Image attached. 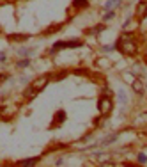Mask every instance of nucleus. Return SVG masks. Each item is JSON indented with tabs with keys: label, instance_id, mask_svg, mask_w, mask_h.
<instances>
[{
	"label": "nucleus",
	"instance_id": "12",
	"mask_svg": "<svg viewBox=\"0 0 147 167\" xmlns=\"http://www.w3.org/2000/svg\"><path fill=\"white\" fill-rule=\"evenodd\" d=\"M89 0H73V4H71V7L73 9H78V11H82V9H89Z\"/></svg>",
	"mask_w": 147,
	"mask_h": 167
},
{
	"label": "nucleus",
	"instance_id": "23",
	"mask_svg": "<svg viewBox=\"0 0 147 167\" xmlns=\"http://www.w3.org/2000/svg\"><path fill=\"white\" fill-rule=\"evenodd\" d=\"M73 73H75V75H78V77H87L89 73V69H73Z\"/></svg>",
	"mask_w": 147,
	"mask_h": 167
},
{
	"label": "nucleus",
	"instance_id": "9",
	"mask_svg": "<svg viewBox=\"0 0 147 167\" xmlns=\"http://www.w3.org/2000/svg\"><path fill=\"white\" fill-rule=\"evenodd\" d=\"M39 160H41V156H32V158H25V160L14 162V165L16 167H32V165H37Z\"/></svg>",
	"mask_w": 147,
	"mask_h": 167
},
{
	"label": "nucleus",
	"instance_id": "4",
	"mask_svg": "<svg viewBox=\"0 0 147 167\" xmlns=\"http://www.w3.org/2000/svg\"><path fill=\"white\" fill-rule=\"evenodd\" d=\"M18 109H20L18 103H4V105L0 107V117L4 121H9V119H12V117L16 116Z\"/></svg>",
	"mask_w": 147,
	"mask_h": 167
},
{
	"label": "nucleus",
	"instance_id": "26",
	"mask_svg": "<svg viewBox=\"0 0 147 167\" xmlns=\"http://www.w3.org/2000/svg\"><path fill=\"white\" fill-rule=\"evenodd\" d=\"M0 62H2V64H6V62H7V55H6V52H0Z\"/></svg>",
	"mask_w": 147,
	"mask_h": 167
},
{
	"label": "nucleus",
	"instance_id": "22",
	"mask_svg": "<svg viewBox=\"0 0 147 167\" xmlns=\"http://www.w3.org/2000/svg\"><path fill=\"white\" fill-rule=\"evenodd\" d=\"M136 160H138V164H140V165H145V164H147V155H145V153H138Z\"/></svg>",
	"mask_w": 147,
	"mask_h": 167
},
{
	"label": "nucleus",
	"instance_id": "25",
	"mask_svg": "<svg viewBox=\"0 0 147 167\" xmlns=\"http://www.w3.org/2000/svg\"><path fill=\"white\" fill-rule=\"evenodd\" d=\"M9 78H11V75H9V73H0V84H2V82H7Z\"/></svg>",
	"mask_w": 147,
	"mask_h": 167
},
{
	"label": "nucleus",
	"instance_id": "19",
	"mask_svg": "<svg viewBox=\"0 0 147 167\" xmlns=\"http://www.w3.org/2000/svg\"><path fill=\"white\" fill-rule=\"evenodd\" d=\"M101 20H103V23H108V22H112V20H115V9L108 11V13H106V14H105L103 18H101Z\"/></svg>",
	"mask_w": 147,
	"mask_h": 167
},
{
	"label": "nucleus",
	"instance_id": "18",
	"mask_svg": "<svg viewBox=\"0 0 147 167\" xmlns=\"http://www.w3.org/2000/svg\"><path fill=\"white\" fill-rule=\"evenodd\" d=\"M117 137H119V132H117V134H112V135H108L106 139H103V142H101V144H103V146H106V144H112V142H115V140H117Z\"/></svg>",
	"mask_w": 147,
	"mask_h": 167
},
{
	"label": "nucleus",
	"instance_id": "7",
	"mask_svg": "<svg viewBox=\"0 0 147 167\" xmlns=\"http://www.w3.org/2000/svg\"><path fill=\"white\" fill-rule=\"evenodd\" d=\"M30 39V34L27 32H12V34H7V41L9 43H16V45H22L25 41Z\"/></svg>",
	"mask_w": 147,
	"mask_h": 167
},
{
	"label": "nucleus",
	"instance_id": "8",
	"mask_svg": "<svg viewBox=\"0 0 147 167\" xmlns=\"http://www.w3.org/2000/svg\"><path fill=\"white\" fill-rule=\"evenodd\" d=\"M145 18H147V0H140L135 9V20L136 22H142Z\"/></svg>",
	"mask_w": 147,
	"mask_h": 167
},
{
	"label": "nucleus",
	"instance_id": "17",
	"mask_svg": "<svg viewBox=\"0 0 147 167\" xmlns=\"http://www.w3.org/2000/svg\"><path fill=\"white\" fill-rule=\"evenodd\" d=\"M34 48H20V50H18V55L20 57H30L34 53Z\"/></svg>",
	"mask_w": 147,
	"mask_h": 167
},
{
	"label": "nucleus",
	"instance_id": "29",
	"mask_svg": "<svg viewBox=\"0 0 147 167\" xmlns=\"http://www.w3.org/2000/svg\"><path fill=\"white\" fill-rule=\"evenodd\" d=\"M145 66H147V59H145Z\"/></svg>",
	"mask_w": 147,
	"mask_h": 167
},
{
	"label": "nucleus",
	"instance_id": "24",
	"mask_svg": "<svg viewBox=\"0 0 147 167\" xmlns=\"http://www.w3.org/2000/svg\"><path fill=\"white\" fill-rule=\"evenodd\" d=\"M115 50V45H103L101 46V52H106V53H108V52H114Z\"/></svg>",
	"mask_w": 147,
	"mask_h": 167
},
{
	"label": "nucleus",
	"instance_id": "15",
	"mask_svg": "<svg viewBox=\"0 0 147 167\" xmlns=\"http://www.w3.org/2000/svg\"><path fill=\"white\" fill-rule=\"evenodd\" d=\"M117 100H119L120 105H126V103H128V96H126V91L124 89L117 91Z\"/></svg>",
	"mask_w": 147,
	"mask_h": 167
},
{
	"label": "nucleus",
	"instance_id": "21",
	"mask_svg": "<svg viewBox=\"0 0 147 167\" xmlns=\"http://www.w3.org/2000/svg\"><path fill=\"white\" fill-rule=\"evenodd\" d=\"M62 28V23H59V25H53V27H50L44 30V36H50V34H53V30H60Z\"/></svg>",
	"mask_w": 147,
	"mask_h": 167
},
{
	"label": "nucleus",
	"instance_id": "5",
	"mask_svg": "<svg viewBox=\"0 0 147 167\" xmlns=\"http://www.w3.org/2000/svg\"><path fill=\"white\" fill-rule=\"evenodd\" d=\"M50 82H51V77H50L48 73H46V75H39V77H36L32 82H30V87L36 89L37 93H43V91L48 87Z\"/></svg>",
	"mask_w": 147,
	"mask_h": 167
},
{
	"label": "nucleus",
	"instance_id": "28",
	"mask_svg": "<svg viewBox=\"0 0 147 167\" xmlns=\"http://www.w3.org/2000/svg\"><path fill=\"white\" fill-rule=\"evenodd\" d=\"M144 53H145V55H147V45L144 46Z\"/></svg>",
	"mask_w": 147,
	"mask_h": 167
},
{
	"label": "nucleus",
	"instance_id": "1",
	"mask_svg": "<svg viewBox=\"0 0 147 167\" xmlns=\"http://www.w3.org/2000/svg\"><path fill=\"white\" fill-rule=\"evenodd\" d=\"M115 50L120 52L126 57H135L140 50V45L136 41V36L133 32H122L119 39L115 41Z\"/></svg>",
	"mask_w": 147,
	"mask_h": 167
},
{
	"label": "nucleus",
	"instance_id": "6",
	"mask_svg": "<svg viewBox=\"0 0 147 167\" xmlns=\"http://www.w3.org/2000/svg\"><path fill=\"white\" fill-rule=\"evenodd\" d=\"M66 119H67V112L64 110V109H60V110H57L53 114V121H51V124H50V130L53 128H59V126H62L66 123Z\"/></svg>",
	"mask_w": 147,
	"mask_h": 167
},
{
	"label": "nucleus",
	"instance_id": "14",
	"mask_svg": "<svg viewBox=\"0 0 147 167\" xmlns=\"http://www.w3.org/2000/svg\"><path fill=\"white\" fill-rule=\"evenodd\" d=\"M32 64V61H30V57H22L20 61H16V64L14 66L18 68V69H25V68H28Z\"/></svg>",
	"mask_w": 147,
	"mask_h": 167
},
{
	"label": "nucleus",
	"instance_id": "11",
	"mask_svg": "<svg viewBox=\"0 0 147 167\" xmlns=\"http://www.w3.org/2000/svg\"><path fill=\"white\" fill-rule=\"evenodd\" d=\"M39 93L36 89H32V87H30V85H28V87H25V91H23V100L25 101H32L34 98H36V96H37Z\"/></svg>",
	"mask_w": 147,
	"mask_h": 167
},
{
	"label": "nucleus",
	"instance_id": "27",
	"mask_svg": "<svg viewBox=\"0 0 147 167\" xmlns=\"http://www.w3.org/2000/svg\"><path fill=\"white\" fill-rule=\"evenodd\" d=\"M55 165H64V160H62V158H59V160H55Z\"/></svg>",
	"mask_w": 147,
	"mask_h": 167
},
{
	"label": "nucleus",
	"instance_id": "10",
	"mask_svg": "<svg viewBox=\"0 0 147 167\" xmlns=\"http://www.w3.org/2000/svg\"><path fill=\"white\" fill-rule=\"evenodd\" d=\"M131 89L135 91L136 94H144V93H145V85L142 82V78H135V80L131 82Z\"/></svg>",
	"mask_w": 147,
	"mask_h": 167
},
{
	"label": "nucleus",
	"instance_id": "30",
	"mask_svg": "<svg viewBox=\"0 0 147 167\" xmlns=\"http://www.w3.org/2000/svg\"><path fill=\"white\" fill-rule=\"evenodd\" d=\"M0 119H2V117H0Z\"/></svg>",
	"mask_w": 147,
	"mask_h": 167
},
{
	"label": "nucleus",
	"instance_id": "3",
	"mask_svg": "<svg viewBox=\"0 0 147 167\" xmlns=\"http://www.w3.org/2000/svg\"><path fill=\"white\" fill-rule=\"evenodd\" d=\"M83 46V41H80V39H71V41H57V43H53L51 45V48H50V53L53 55V53H59V52L62 50H73V48H82Z\"/></svg>",
	"mask_w": 147,
	"mask_h": 167
},
{
	"label": "nucleus",
	"instance_id": "2",
	"mask_svg": "<svg viewBox=\"0 0 147 167\" xmlns=\"http://www.w3.org/2000/svg\"><path fill=\"white\" fill-rule=\"evenodd\" d=\"M112 110H114V98L110 96V93H103V94L99 96L98 100V112L99 116H110L112 114Z\"/></svg>",
	"mask_w": 147,
	"mask_h": 167
},
{
	"label": "nucleus",
	"instance_id": "13",
	"mask_svg": "<svg viewBox=\"0 0 147 167\" xmlns=\"http://www.w3.org/2000/svg\"><path fill=\"white\" fill-rule=\"evenodd\" d=\"M120 2H122V0H106V2H105V6H103V9H105V11L117 9V7L120 6Z\"/></svg>",
	"mask_w": 147,
	"mask_h": 167
},
{
	"label": "nucleus",
	"instance_id": "20",
	"mask_svg": "<svg viewBox=\"0 0 147 167\" xmlns=\"http://www.w3.org/2000/svg\"><path fill=\"white\" fill-rule=\"evenodd\" d=\"M67 75H69V71H67V69H64V71H59L55 77H51V75H50V77H51V80H64Z\"/></svg>",
	"mask_w": 147,
	"mask_h": 167
},
{
	"label": "nucleus",
	"instance_id": "16",
	"mask_svg": "<svg viewBox=\"0 0 147 167\" xmlns=\"http://www.w3.org/2000/svg\"><path fill=\"white\" fill-rule=\"evenodd\" d=\"M105 23H101V25H96V27H92V28H87V34H94V36H96V34H101L105 30Z\"/></svg>",
	"mask_w": 147,
	"mask_h": 167
}]
</instances>
